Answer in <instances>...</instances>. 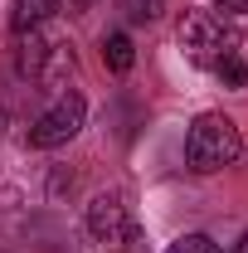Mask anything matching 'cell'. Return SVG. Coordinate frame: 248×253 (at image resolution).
I'll list each match as a JSON object with an SVG mask.
<instances>
[{"label": "cell", "mask_w": 248, "mask_h": 253, "mask_svg": "<svg viewBox=\"0 0 248 253\" xmlns=\"http://www.w3.org/2000/svg\"><path fill=\"white\" fill-rule=\"evenodd\" d=\"M244 151V136H239V126L234 117H224V112H200L185 131V161L190 170H200V175H214L224 166H234Z\"/></svg>", "instance_id": "6da1fadb"}, {"label": "cell", "mask_w": 248, "mask_h": 253, "mask_svg": "<svg viewBox=\"0 0 248 253\" xmlns=\"http://www.w3.org/2000/svg\"><path fill=\"white\" fill-rule=\"evenodd\" d=\"M219 10H234V15H239V10H248V0H214Z\"/></svg>", "instance_id": "8fae6325"}, {"label": "cell", "mask_w": 248, "mask_h": 253, "mask_svg": "<svg viewBox=\"0 0 248 253\" xmlns=\"http://www.w3.org/2000/svg\"><path fill=\"white\" fill-rule=\"evenodd\" d=\"M63 0H15V30H39L44 20L59 15Z\"/></svg>", "instance_id": "52a82bcc"}, {"label": "cell", "mask_w": 248, "mask_h": 253, "mask_svg": "<svg viewBox=\"0 0 248 253\" xmlns=\"http://www.w3.org/2000/svg\"><path fill=\"white\" fill-rule=\"evenodd\" d=\"M49 49H54V44L44 39V30H15V73H20V78H39Z\"/></svg>", "instance_id": "5b68a950"}, {"label": "cell", "mask_w": 248, "mask_h": 253, "mask_svg": "<svg viewBox=\"0 0 248 253\" xmlns=\"http://www.w3.org/2000/svg\"><path fill=\"white\" fill-rule=\"evenodd\" d=\"M229 253H248V234H244V239H239V244H234Z\"/></svg>", "instance_id": "4fadbf2b"}, {"label": "cell", "mask_w": 248, "mask_h": 253, "mask_svg": "<svg viewBox=\"0 0 248 253\" xmlns=\"http://www.w3.org/2000/svg\"><path fill=\"white\" fill-rule=\"evenodd\" d=\"M117 10H122L126 25H156L165 5H161V0H117Z\"/></svg>", "instance_id": "ba28073f"}, {"label": "cell", "mask_w": 248, "mask_h": 253, "mask_svg": "<svg viewBox=\"0 0 248 253\" xmlns=\"http://www.w3.org/2000/svg\"><path fill=\"white\" fill-rule=\"evenodd\" d=\"M68 5H73V15H83V10H88L93 0H68Z\"/></svg>", "instance_id": "7c38bea8"}, {"label": "cell", "mask_w": 248, "mask_h": 253, "mask_svg": "<svg viewBox=\"0 0 248 253\" xmlns=\"http://www.w3.org/2000/svg\"><path fill=\"white\" fill-rule=\"evenodd\" d=\"M102 63L112 68V73H131V63H136V49H131V39L122 30L102 34Z\"/></svg>", "instance_id": "8992f818"}, {"label": "cell", "mask_w": 248, "mask_h": 253, "mask_svg": "<svg viewBox=\"0 0 248 253\" xmlns=\"http://www.w3.org/2000/svg\"><path fill=\"white\" fill-rule=\"evenodd\" d=\"M5 126H10V112H5V107H0V136H5Z\"/></svg>", "instance_id": "5bb4252c"}, {"label": "cell", "mask_w": 248, "mask_h": 253, "mask_svg": "<svg viewBox=\"0 0 248 253\" xmlns=\"http://www.w3.org/2000/svg\"><path fill=\"white\" fill-rule=\"evenodd\" d=\"M175 39H180L185 59H195L200 68H219L224 59H234L239 44H244L239 25H229L219 10H185V20H180Z\"/></svg>", "instance_id": "7a4b0ae2"}, {"label": "cell", "mask_w": 248, "mask_h": 253, "mask_svg": "<svg viewBox=\"0 0 248 253\" xmlns=\"http://www.w3.org/2000/svg\"><path fill=\"white\" fill-rule=\"evenodd\" d=\"M214 73L224 78V83H234V88H244V83H248V63H244V54H234V59H224V63L214 68Z\"/></svg>", "instance_id": "30bf717a"}, {"label": "cell", "mask_w": 248, "mask_h": 253, "mask_svg": "<svg viewBox=\"0 0 248 253\" xmlns=\"http://www.w3.org/2000/svg\"><path fill=\"white\" fill-rule=\"evenodd\" d=\"M83 122H88V102H83V93H59L44 112H39V122L30 126V141L34 151H54V146H68L78 131H83Z\"/></svg>", "instance_id": "277c9868"}, {"label": "cell", "mask_w": 248, "mask_h": 253, "mask_svg": "<svg viewBox=\"0 0 248 253\" xmlns=\"http://www.w3.org/2000/svg\"><path fill=\"white\" fill-rule=\"evenodd\" d=\"M83 219H88L93 244H102V249L122 253L126 244H136V219H131V205H126L122 190H102V195H93Z\"/></svg>", "instance_id": "3957f363"}, {"label": "cell", "mask_w": 248, "mask_h": 253, "mask_svg": "<svg viewBox=\"0 0 248 253\" xmlns=\"http://www.w3.org/2000/svg\"><path fill=\"white\" fill-rule=\"evenodd\" d=\"M165 253H219V244L209 234H185V239H175Z\"/></svg>", "instance_id": "9c48e42d"}]
</instances>
